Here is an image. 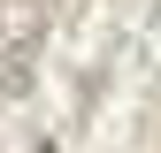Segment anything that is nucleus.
<instances>
[{
  "instance_id": "f257e3e1",
  "label": "nucleus",
  "mask_w": 161,
  "mask_h": 153,
  "mask_svg": "<svg viewBox=\"0 0 161 153\" xmlns=\"http://www.w3.org/2000/svg\"><path fill=\"white\" fill-rule=\"evenodd\" d=\"M31 153H54V145H31Z\"/></svg>"
}]
</instances>
